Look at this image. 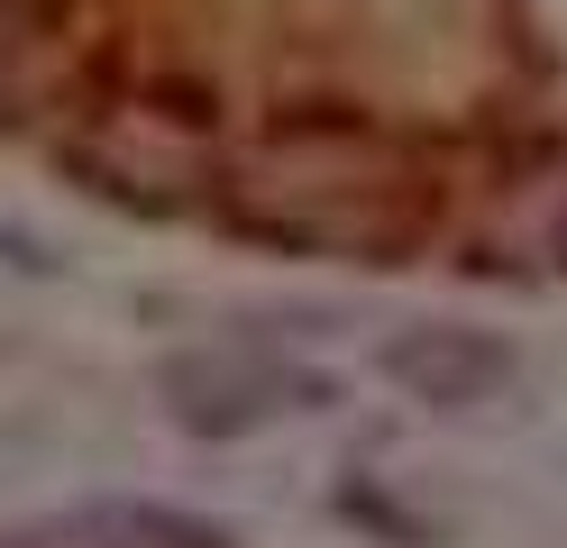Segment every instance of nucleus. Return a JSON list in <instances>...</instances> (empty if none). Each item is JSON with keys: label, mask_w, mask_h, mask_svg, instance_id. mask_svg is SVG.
Listing matches in <instances>:
<instances>
[{"label": "nucleus", "mask_w": 567, "mask_h": 548, "mask_svg": "<svg viewBox=\"0 0 567 548\" xmlns=\"http://www.w3.org/2000/svg\"><path fill=\"white\" fill-rule=\"evenodd\" d=\"M220 219L293 256L403 266L440 229V183L403 137L367 120H284L220 174Z\"/></svg>", "instance_id": "1"}, {"label": "nucleus", "mask_w": 567, "mask_h": 548, "mask_svg": "<svg viewBox=\"0 0 567 548\" xmlns=\"http://www.w3.org/2000/svg\"><path fill=\"white\" fill-rule=\"evenodd\" d=\"M64 539H74V548H229L210 521L165 511V503H92V511L64 521Z\"/></svg>", "instance_id": "2"}, {"label": "nucleus", "mask_w": 567, "mask_h": 548, "mask_svg": "<svg viewBox=\"0 0 567 548\" xmlns=\"http://www.w3.org/2000/svg\"><path fill=\"white\" fill-rule=\"evenodd\" d=\"M394 375L421 384L431 402H476V384L504 375V356H494V348H457V339H403L394 348Z\"/></svg>", "instance_id": "3"}, {"label": "nucleus", "mask_w": 567, "mask_h": 548, "mask_svg": "<svg viewBox=\"0 0 567 548\" xmlns=\"http://www.w3.org/2000/svg\"><path fill=\"white\" fill-rule=\"evenodd\" d=\"M558 256H567V219H558Z\"/></svg>", "instance_id": "4"}]
</instances>
